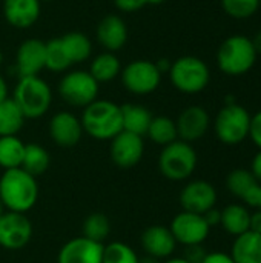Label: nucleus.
Segmentation results:
<instances>
[{
	"mask_svg": "<svg viewBox=\"0 0 261 263\" xmlns=\"http://www.w3.org/2000/svg\"><path fill=\"white\" fill-rule=\"evenodd\" d=\"M0 200L6 211L26 214L38 200L37 177L22 168L6 170L0 177Z\"/></svg>",
	"mask_w": 261,
	"mask_h": 263,
	"instance_id": "f257e3e1",
	"label": "nucleus"
},
{
	"mask_svg": "<svg viewBox=\"0 0 261 263\" xmlns=\"http://www.w3.org/2000/svg\"><path fill=\"white\" fill-rule=\"evenodd\" d=\"M83 133L95 140H112L123 131L122 106L111 102L97 99L83 108L82 114Z\"/></svg>",
	"mask_w": 261,
	"mask_h": 263,
	"instance_id": "f03ea898",
	"label": "nucleus"
},
{
	"mask_svg": "<svg viewBox=\"0 0 261 263\" xmlns=\"http://www.w3.org/2000/svg\"><path fill=\"white\" fill-rule=\"evenodd\" d=\"M257 51L252 39L234 34L223 40L217 51V63L222 72L226 76L238 77L249 72L257 62Z\"/></svg>",
	"mask_w": 261,
	"mask_h": 263,
	"instance_id": "7ed1b4c3",
	"label": "nucleus"
},
{
	"mask_svg": "<svg viewBox=\"0 0 261 263\" xmlns=\"http://www.w3.org/2000/svg\"><path fill=\"white\" fill-rule=\"evenodd\" d=\"M11 99L17 103L25 119L34 120L43 117L49 111L52 103V91L46 80L40 76L20 77Z\"/></svg>",
	"mask_w": 261,
	"mask_h": 263,
	"instance_id": "20e7f679",
	"label": "nucleus"
},
{
	"mask_svg": "<svg viewBox=\"0 0 261 263\" xmlns=\"http://www.w3.org/2000/svg\"><path fill=\"white\" fill-rule=\"evenodd\" d=\"M197 162V153L192 145L183 140H175L163 146L158 156V170L168 180L182 182L194 174Z\"/></svg>",
	"mask_w": 261,
	"mask_h": 263,
	"instance_id": "39448f33",
	"label": "nucleus"
},
{
	"mask_svg": "<svg viewBox=\"0 0 261 263\" xmlns=\"http://www.w3.org/2000/svg\"><path fill=\"white\" fill-rule=\"evenodd\" d=\"M169 79L175 89L185 94L202 92L211 80L208 65L195 55H183L171 63Z\"/></svg>",
	"mask_w": 261,
	"mask_h": 263,
	"instance_id": "423d86ee",
	"label": "nucleus"
},
{
	"mask_svg": "<svg viewBox=\"0 0 261 263\" xmlns=\"http://www.w3.org/2000/svg\"><path fill=\"white\" fill-rule=\"evenodd\" d=\"M100 83L91 76L89 71L75 69L66 72L58 82L60 97L74 108H86L97 100Z\"/></svg>",
	"mask_w": 261,
	"mask_h": 263,
	"instance_id": "0eeeda50",
	"label": "nucleus"
},
{
	"mask_svg": "<svg viewBox=\"0 0 261 263\" xmlns=\"http://www.w3.org/2000/svg\"><path fill=\"white\" fill-rule=\"evenodd\" d=\"M251 114L237 103L225 105L215 117L214 129L217 137L226 145H238L249 136Z\"/></svg>",
	"mask_w": 261,
	"mask_h": 263,
	"instance_id": "6e6552de",
	"label": "nucleus"
},
{
	"mask_svg": "<svg viewBox=\"0 0 261 263\" xmlns=\"http://www.w3.org/2000/svg\"><path fill=\"white\" fill-rule=\"evenodd\" d=\"M123 86L135 96H146L154 92L162 82V72L157 65L149 60H134L128 63L122 72Z\"/></svg>",
	"mask_w": 261,
	"mask_h": 263,
	"instance_id": "1a4fd4ad",
	"label": "nucleus"
},
{
	"mask_svg": "<svg viewBox=\"0 0 261 263\" xmlns=\"http://www.w3.org/2000/svg\"><path fill=\"white\" fill-rule=\"evenodd\" d=\"M32 237V223L22 213L5 211L0 216V247L9 251L25 248Z\"/></svg>",
	"mask_w": 261,
	"mask_h": 263,
	"instance_id": "9d476101",
	"label": "nucleus"
},
{
	"mask_svg": "<svg viewBox=\"0 0 261 263\" xmlns=\"http://www.w3.org/2000/svg\"><path fill=\"white\" fill-rule=\"evenodd\" d=\"M169 230L177 243L191 247V245H203V242L209 236L211 227L206 223L202 214L182 211L172 219Z\"/></svg>",
	"mask_w": 261,
	"mask_h": 263,
	"instance_id": "9b49d317",
	"label": "nucleus"
},
{
	"mask_svg": "<svg viewBox=\"0 0 261 263\" xmlns=\"http://www.w3.org/2000/svg\"><path fill=\"white\" fill-rule=\"evenodd\" d=\"M109 154L112 162L122 168L129 170L140 163L145 154V142L142 136L122 131L112 140L109 146Z\"/></svg>",
	"mask_w": 261,
	"mask_h": 263,
	"instance_id": "f8f14e48",
	"label": "nucleus"
},
{
	"mask_svg": "<svg viewBox=\"0 0 261 263\" xmlns=\"http://www.w3.org/2000/svg\"><path fill=\"white\" fill-rule=\"evenodd\" d=\"M217 203V191L206 180H192L180 193V205L183 211L205 214Z\"/></svg>",
	"mask_w": 261,
	"mask_h": 263,
	"instance_id": "ddd939ff",
	"label": "nucleus"
},
{
	"mask_svg": "<svg viewBox=\"0 0 261 263\" xmlns=\"http://www.w3.org/2000/svg\"><path fill=\"white\" fill-rule=\"evenodd\" d=\"M105 245L83 236L68 240L58 251L57 263H102Z\"/></svg>",
	"mask_w": 261,
	"mask_h": 263,
	"instance_id": "4468645a",
	"label": "nucleus"
},
{
	"mask_svg": "<svg viewBox=\"0 0 261 263\" xmlns=\"http://www.w3.org/2000/svg\"><path fill=\"white\" fill-rule=\"evenodd\" d=\"M49 136L55 145L62 148H72L82 140L83 136L82 122L75 114L69 111H60L51 117Z\"/></svg>",
	"mask_w": 261,
	"mask_h": 263,
	"instance_id": "2eb2a0df",
	"label": "nucleus"
},
{
	"mask_svg": "<svg viewBox=\"0 0 261 263\" xmlns=\"http://www.w3.org/2000/svg\"><path fill=\"white\" fill-rule=\"evenodd\" d=\"M175 125L180 140L192 143L195 140H200L208 133L211 119L205 108L198 105H192L180 112Z\"/></svg>",
	"mask_w": 261,
	"mask_h": 263,
	"instance_id": "dca6fc26",
	"label": "nucleus"
},
{
	"mask_svg": "<svg viewBox=\"0 0 261 263\" xmlns=\"http://www.w3.org/2000/svg\"><path fill=\"white\" fill-rule=\"evenodd\" d=\"M46 62V43L38 39L23 40L17 49L15 68L20 77L38 76Z\"/></svg>",
	"mask_w": 261,
	"mask_h": 263,
	"instance_id": "f3484780",
	"label": "nucleus"
},
{
	"mask_svg": "<svg viewBox=\"0 0 261 263\" xmlns=\"http://www.w3.org/2000/svg\"><path fill=\"white\" fill-rule=\"evenodd\" d=\"M142 248L146 253V256L155 257L158 260L169 259L177 247V242L168 227L162 225H152L146 228L140 239Z\"/></svg>",
	"mask_w": 261,
	"mask_h": 263,
	"instance_id": "a211bd4d",
	"label": "nucleus"
},
{
	"mask_svg": "<svg viewBox=\"0 0 261 263\" xmlns=\"http://www.w3.org/2000/svg\"><path fill=\"white\" fill-rule=\"evenodd\" d=\"M98 43L108 51L115 52L122 49L128 40V28L122 17L115 14H109L100 20L95 31Z\"/></svg>",
	"mask_w": 261,
	"mask_h": 263,
	"instance_id": "6ab92c4d",
	"label": "nucleus"
},
{
	"mask_svg": "<svg viewBox=\"0 0 261 263\" xmlns=\"http://www.w3.org/2000/svg\"><path fill=\"white\" fill-rule=\"evenodd\" d=\"M3 15L14 28H31L40 17V0H5Z\"/></svg>",
	"mask_w": 261,
	"mask_h": 263,
	"instance_id": "aec40b11",
	"label": "nucleus"
},
{
	"mask_svg": "<svg viewBox=\"0 0 261 263\" xmlns=\"http://www.w3.org/2000/svg\"><path fill=\"white\" fill-rule=\"evenodd\" d=\"M229 256L234 263H261V234L246 231L238 236Z\"/></svg>",
	"mask_w": 261,
	"mask_h": 263,
	"instance_id": "412c9836",
	"label": "nucleus"
},
{
	"mask_svg": "<svg viewBox=\"0 0 261 263\" xmlns=\"http://www.w3.org/2000/svg\"><path fill=\"white\" fill-rule=\"evenodd\" d=\"M122 119H123V131L146 136L148 128L152 120V114L148 108L135 103H126L122 106Z\"/></svg>",
	"mask_w": 261,
	"mask_h": 263,
	"instance_id": "4be33fe9",
	"label": "nucleus"
},
{
	"mask_svg": "<svg viewBox=\"0 0 261 263\" xmlns=\"http://www.w3.org/2000/svg\"><path fill=\"white\" fill-rule=\"evenodd\" d=\"M58 39H60V43H62L71 65L82 63L89 59V55L92 52V43L86 34H83L80 31H71Z\"/></svg>",
	"mask_w": 261,
	"mask_h": 263,
	"instance_id": "5701e85b",
	"label": "nucleus"
},
{
	"mask_svg": "<svg viewBox=\"0 0 261 263\" xmlns=\"http://www.w3.org/2000/svg\"><path fill=\"white\" fill-rule=\"evenodd\" d=\"M249 223H251V213L242 206V205H229L222 211L220 217V225L223 230L235 237L245 234L249 231Z\"/></svg>",
	"mask_w": 261,
	"mask_h": 263,
	"instance_id": "b1692460",
	"label": "nucleus"
},
{
	"mask_svg": "<svg viewBox=\"0 0 261 263\" xmlns=\"http://www.w3.org/2000/svg\"><path fill=\"white\" fill-rule=\"evenodd\" d=\"M89 72L98 83H105V82H111L117 76H120L122 65H120L118 57L114 52L105 51L94 57V60L91 62Z\"/></svg>",
	"mask_w": 261,
	"mask_h": 263,
	"instance_id": "393cba45",
	"label": "nucleus"
},
{
	"mask_svg": "<svg viewBox=\"0 0 261 263\" xmlns=\"http://www.w3.org/2000/svg\"><path fill=\"white\" fill-rule=\"evenodd\" d=\"M25 116L12 99L0 102V137L17 136L25 125Z\"/></svg>",
	"mask_w": 261,
	"mask_h": 263,
	"instance_id": "a878e982",
	"label": "nucleus"
},
{
	"mask_svg": "<svg viewBox=\"0 0 261 263\" xmlns=\"http://www.w3.org/2000/svg\"><path fill=\"white\" fill-rule=\"evenodd\" d=\"M51 165V156L46 148L38 143H28L25 145V154L22 162V170L29 173L34 177L42 176Z\"/></svg>",
	"mask_w": 261,
	"mask_h": 263,
	"instance_id": "bb28decb",
	"label": "nucleus"
},
{
	"mask_svg": "<svg viewBox=\"0 0 261 263\" xmlns=\"http://www.w3.org/2000/svg\"><path fill=\"white\" fill-rule=\"evenodd\" d=\"M25 154V143L17 136L0 137V168L14 170L20 168Z\"/></svg>",
	"mask_w": 261,
	"mask_h": 263,
	"instance_id": "cd10ccee",
	"label": "nucleus"
},
{
	"mask_svg": "<svg viewBox=\"0 0 261 263\" xmlns=\"http://www.w3.org/2000/svg\"><path fill=\"white\" fill-rule=\"evenodd\" d=\"M146 136L155 145L166 146V145H169V143H172V142H175L178 139L177 125L171 117H166V116L152 117Z\"/></svg>",
	"mask_w": 261,
	"mask_h": 263,
	"instance_id": "c85d7f7f",
	"label": "nucleus"
},
{
	"mask_svg": "<svg viewBox=\"0 0 261 263\" xmlns=\"http://www.w3.org/2000/svg\"><path fill=\"white\" fill-rule=\"evenodd\" d=\"M258 185L260 182L248 170H234L226 179L228 190L242 200H245Z\"/></svg>",
	"mask_w": 261,
	"mask_h": 263,
	"instance_id": "c756f323",
	"label": "nucleus"
},
{
	"mask_svg": "<svg viewBox=\"0 0 261 263\" xmlns=\"http://www.w3.org/2000/svg\"><path fill=\"white\" fill-rule=\"evenodd\" d=\"M83 237L103 243L111 234V222L103 213H92L83 222Z\"/></svg>",
	"mask_w": 261,
	"mask_h": 263,
	"instance_id": "7c9ffc66",
	"label": "nucleus"
},
{
	"mask_svg": "<svg viewBox=\"0 0 261 263\" xmlns=\"http://www.w3.org/2000/svg\"><path fill=\"white\" fill-rule=\"evenodd\" d=\"M46 43V62L45 68L52 72H63L71 66V62L60 43V39H52Z\"/></svg>",
	"mask_w": 261,
	"mask_h": 263,
	"instance_id": "2f4dec72",
	"label": "nucleus"
},
{
	"mask_svg": "<svg viewBox=\"0 0 261 263\" xmlns=\"http://www.w3.org/2000/svg\"><path fill=\"white\" fill-rule=\"evenodd\" d=\"M140 257L129 245L123 242H111L103 248L102 263H138Z\"/></svg>",
	"mask_w": 261,
	"mask_h": 263,
	"instance_id": "473e14b6",
	"label": "nucleus"
},
{
	"mask_svg": "<svg viewBox=\"0 0 261 263\" xmlns=\"http://www.w3.org/2000/svg\"><path fill=\"white\" fill-rule=\"evenodd\" d=\"M222 8L234 18H249L258 11L260 0H222Z\"/></svg>",
	"mask_w": 261,
	"mask_h": 263,
	"instance_id": "72a5a7b5",
	"label": "nucleus"
},
{
	"mask_svg": "<svg viewBox=\"0 0 261 263\" xmlns=\"http://www.w3.org/2000/svg\"><path fill=\"white\" fill-rule=\"evenodd\" d=\"M206 256H208V253L203 248V245H191V247H186L183 259L189 263H202Z\"/></svg>",
	"mask_w": 261,
	"mask_h": 263,
	"instance_id": "f704fd0d",
	"label": "nucleus"
},
{
	"mask_svg": "<svg viewBox=\"0 0 261 263\" xmlns=\"http://www.w3.org/2000/svg\"><path fill=\"white\" fill-rule=\"evenodd\" d=\"M115 6L123 12H135L148 5V0H114Z\"/></svg>",
	"mask_w": 261,
	"mask_h": 263,
	"instance_id": "c9c22d12",
	"label": "nucleus"
},
{
	"mask_svg": "<svg viewBox=\"0 0 261 263\" xmlns=\"http://www.w3.org/2000/svg\"><path fill=\"white\" fill-rule=\"evenodd\" d=\"M249 137L254 140V143L261 149V111H258L254 117H251Z\"/></svg>",
	"mask_w": 261,
	"mask_h": 263,
	"instance_id": "e433bc0d",
	"label": "nucleus"
},
{
	"mask_svg": "<svg viewBox=\"0 0 261 263\" xmlns=\"http://www.w3.org/2000/svg\"><path fill=\"white\" fill-rule=\"evenodd\" d=\"M202 263H234V260L226 253H208Z\"/></svg>",
	"mask_w": 261,
	"mask_h": 263,
	"instance_id": "4c0bfd02",
	"label": "nucleus"
},
{
	"mask_svg": "<svg viewBox=\"0 0 261 263\" xmlns=\"http://www.w3.org/2000/svg\"><path fill=\"white\" fill-rule=\"evenodd\" d=\"M203 217H205V220H206V223L212 228V227H215V225H218L220 223V217H222V211H218V210H215V208H212V210H209V211H206L205 214H203Z\"/></svg>",
	"mask_w": 261,
	"mask_h": 263,
	"instance_id": "58836bf2",
	"label": "nucleus"
},
{
	"mask_svg": "<svg viewBox=\"0 0 261 263\" xmlns=\"http://www.w3.org/2000/svg\"><path fill=\"white\" fill-rule=\"evenodd\" d=\"M249 231H254L257 234H261V210H257L254 214H251Z\"/></svg>",
	"mask_w": 261,
	"mask_h": 263,
	"instance_id": "ea45409f",
	"label": "nucleus"
},
{
	"mask_svg": "<svg viewBox=\"0 0 261 263\" xmlns=\"http://www.w3.org/2000/svg\"><path fill=\"white\" fill-rule=\"evenodd\" d=\"M251 173L255 176V179L261 183V149L257 153V156L252 160V170H251Z\"/></svg>",
	"mask_w": 261,
	"mask_h": 263,
	"instance_id": "a19ab883",
	"label": "nucleus"
},
{
	"mask_svg": "<svg viewBox=\"0 0 261 263\" xmlns=\"http://www.w3.org/2000/svg\"><path fill=\"white\" fill-rule=\"evenodd\" d=\"M155 65H157V68H158V71L162 74L163 72H169V69H171V62L168 59H160L158 62H155Z\"/></svg>",
	"mask_w": 261,
	"mask_h": 263,
	"instance_id": "79ce46f5",
	"label": "nucleus"
},
{
	"mask_svg": "<svg viewBox=\"0 0 261 263\" xmlns=\"http://www.w3.org/2000/svg\"><path fill=\"white\" fill-rule=\"evenodd\" d=\"M5 99H8V85L0 74V102H3Z\"/></svg>",
	"mask_w": 261,
	"mask_h": 263,
	"instance_id": "37998d69",
	"label": "nucleus"
},
{
	"mask_svg": "<svg viewBox=\"0 0 261 263\" xmlns=\"http://www.w3.org/2000/svg\"><path fill=\"white\" fill-rule=\"evenodd\" d=\"M252 43H254V48H255L257 54H261V31H258V32L254 35Z\"/></svg>",
	"mask_w": 261,
	"mask_h": 263,
	"instance_id": "c03bdc74",
	"label": "nucleus"
},
{
	"mask_svg": "<svg viewBox=\"0 0 261 263\" xmlns=\"http://www.w3.org/2000/svg\"><path fill=\"white\" fill-rule=\"evenodd\" d=\"M138 263H160V260H158V259H155V257L146 256V257L140 259V262H138Z\"/></svg>",
	"mask_w": 261,
	"mask_h": 263,
	"instance_id": "a18cd8bd",
	"label": "nucleus"
},
{
	"mask_svg": "<svg viewBox=\"0 0 261 263\" xmlns=\"http://www.w3.org/2000/svg\"><path fill=\"white\" fill-rule=\"evenodd\" d=\"M165 263H189L188 260H185L183 257H169Z\"/></svg>",
	"mask_w": 261,
	"mask_h": 263,
	"instance_id": "49530a36",
	"label": "nucleus"
},
{
	"mask_svg": "<svg viewBox=\"0 0 261 263\" xmlns=\"http://www.w3.org/2000/svg\"><path fill=\"white\" fill-rule=\"evenodd\" d=\"M163 2H166V0H148V5H160Z\"/></svg>",
	"mask_w": 261,
	"mask_h": 263,
	"instance_id": "de8ad7c7",
	"label": "nucleus"
},
{
	"mask_svg": "<svg viewBox=\"0 0 261 263\" xmlns=\"http://www.w3.org/2000/svg\"><path fill=\"white\" fill-rule=\"evenodd\" d=\"M5 211H6V210H5V206H3V203H2V200H0V216H2Z\"/></svg>",
	"mask_w": 261,
	"mask_h": 263,
	"instance_id": "09e8293b",
	"label": "nucleus"
},
{
	"mask_svg": "<svg viewBox=\"0 0 261 263\" xmlns=\"http://www.w3.org/2000/svg\"><path fill=\"white\" fill-rule=\"evenodd\" d=\"M2 62H3V54H2V51H0V65H2Z\"/></svg>",
	"mask_w": 261,
	"mask_h": 263,
	"instance_id": "8fccbe9b",
	"label": "nucleus"
},
{
	"mask_svg": "<svg viewBox=\"0 0 261 263\" xmlns=\"http://www.w3.org/2000/svg\"><path fill=\"white\" fill-rule=\"evenodd\" d=\"M40 2H51V0H40Z\"/></svg>",
	"mask_w": 261,
	"mask_h": 263,
	"instance_id": "3c124183",
	"label": "nucleus"
},
{
	"mask_svg": "<svg viewBox=\"0 0 261 263\" xmlns=\"http://www.w3.org/2000/svg\"><path fill=\"white\" fill-rule=\"evenodd\" d=\"M260 8H261V0H260Z\"/></svg>",
	"mask_w": 261,
	"mask_h": 263,
	"instance_id": "603ef678",
	"label": "nucleus"
},
{
	"mask_svg": "<svg viewBox=\"0 0 261 263\" xmlns=\"http://www.w3.org/2000/svg\"><path fill=\"white\" fill-rule=\"evenodd\" d=\"M260 210H261V206H260Z\"/></svg>",
	"mask_w": 261,
	"mask_h": 263,
	"instance_id": "864d4df0",
	"label": "nucleus"
}]
</instances>
